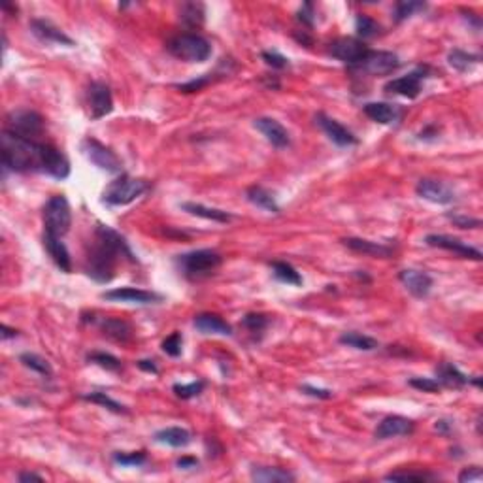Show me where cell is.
I'll return each mask as SVG.
<instances>
[{
    "label": "cell",
    "instance_id": "obj_11",
    "mask_svg": "<svg viewBox=\"0 0 483 483\" xmlns=\"http://www.w3.org/2000/svg\"><path fill=\"white\" fill-rule=\"evenodd\" d=\"M425 78H427V68L419 67L414 72L402 76V78H395V80L387 81L383 91L387 94H398V96L414 101L421 93V83Z\"/></svg>",
    "mask_w": 483,
    "mask_h": 483
},
{
    "label": "cell",
    "instance_id": "obj_21",
    "mask_svg": "<svg viewBox=\"0 0 483 483\" xmlns=\"http://www.w3.org/2000/svg\"><path fill=\"white\" fill-rule=\"evenodd\" d=\"M31 31L36 38H40L42 42H51V44H60V46L74 47L76 42L62 33L59 27H55L53 23H49L46 19H33L31 21Z\"/></svg>",
    "mask_w": 483,
    "mask_h": 483
},
{
    "label": "cell",
    "instance_id": "obj_34",
    "mask_svg": "<svg viewBox=\"0 0 483 483\" xmlns=\"http://www.w3.org/2000/svg\"><path fill=\"white\" fill-rule=\"evenodd\" d=\"M270 269H272V274H274L276 280L287 283V285H296V287L302 285V276L298 274L295 266H291L289 262L274 261L270 264Z\"/></svg>",
    "mask_w": 483,
    "mask_h": 483
},
{
    "label": "cell",
    "instance_id": "obj_19",
    "mask_svg": "<svg viewBox=\"0 0 483 483\" xmlns=\"http://www.w3.org/2000/svg\"><path fill=\"white\" fill-rule=\"evenodd\" d=\"M255 128L274 148L283 149L291 144L287 128L283 127L280 121L272 119V117H259V119H255Z\"/></svg>",
    "mask_w": 483,
    "mask_h": 483
},
{
    "label": "cell",
    "instance_id": "obj_3",
    "mask_svg": "<svg viewBox=\"0 0 483 483\" xmlns=\"http://www.w3.org/2000/svg\"><path fill=\"white\" fill-rule=\"evenodd\" d=\"M221 261V255L214 249H196V251H189L178 257L176 264L187 280L196 282V280L214 274L215 270L219 269Z\"/></svg>",
    "mask_w": 483,
    "mask_h": 483
},
{
    "label": "cell",
    "instance_id": "obj_31",
    "mask_svg": "<svg viewBox=\"0 0 483 483\" xmlns=\"http://www.w3.org/2000/svg\"><path fill=\"white\" fill-rule=\"evenodd\" d=\"M448 60H450V65L455 68L457 72H468V70H472L476 65L482 62V57L455 47V49H451L450 55H448Z\"/></svg>",
    "mask_w": 483,
    "mask_h": 483
},
{
    "label": "cell",
    "instance_id": "obj_1",
    "mask_svg": "<svg viewBox=\"0 0 483 483\" xmlns=\"http://www.w3.org/2000/svg\"><path fill=\"white\" fill-rule=\"evenodd\" d=\"M121 257H127L130 262L138 261L117 230L99 223L85 253V274L96 283H110L115 278V266Z\"/></svg>",
    "mask_w": 483,
    "mask_h": 483
},
{
    "label": "cell",
    "instance_id": "obj_12",
    "mask_svg": "<svg viewBox=\"0 0 483 483\" xmlns=\"http://www.w3.org/2000/svg\"><path fill=\"white\" fill-rule=\"evenodd\" d=\"M87 106L91 119H102L106 117L112 110H114V99H112V91L106 83L102 81H93L89 85L87 93Z\"/></svg>",
    "mask_w": 483,
    "mask_h": 483
},
{
    "label": "cell",
    "instance_id": "obj_41",
    "mask_svg": "<svg viewBox=\"0 0 483 483\" xmlns=\"http://www.w3.org/2000/svg\"><path fill=\"white\" fill-rule=\"evenodd\" d=\"M204 387H206V383L202 382V380H198V382L191 383H174L172 391H174L176 396L181 398V400H189V398H195V396L201 395L202 391H204Z\"/></svg>",
    "mask_w": 483,
    "mask_h": 483
},
{
    "label": "cell",
    "instance_id": "obj_18",
    "mask_svg": "<svg viewBox=\"0 0 483 483\" xmlns=\"http://www.w3.org/2000/svg\"><path fill=\"white\" fill-rule=\"evenodd\" d=\"M102 298L112 302H130V304H155L161 302L162 296L151 291H144V289L136 287H117L112 291L102 293Z\"/></svg>",
    "mask_w": 483,
    "mask_h": 483
},
{
    "label": "cell",
    "instance_id": "obj_30",
    "mask_svg": "<svg viewBox=\"0 0 483 483\" xmlns=\"http://www.w3.org/2000/svg\"><path fill=\"white\" fill-rule=\"evenodd\" d=\"M251 480L262 483H287L295 482V476L289 470L276 468V466H255L251 470Z\"/></svg>",
    "mask_w": 483,
    "mask_h": 483
},
{
    "label": "cell",
    "instance_id": "obj_35",
    "mask_svg": "<svg viewBox=\"0 0 483 483\" xmlns=\"http://www.w3.org/2000/svg\"><path fill=\"white\" fill-rule=\"evenodd\" d=\"M269 325L270 319L262 314H248L242 319V327L248 330L255 340H261V336L264 334V330L269 329Z\"/></svg>",
    "mask_w": 483,
    "mask_h": 483
},
{
    "label": "cell",
    "instance_id": "obj_55",
    "mask_svg": "<svg viewBox=\"0 0 483 483\" xmlns=\"http://www.w3.org/2000/svg\"><path fill=\"white\" fill-rule=\"evenodd\" d=\"M44 477L38 476V474H34V472H21L19 476H17V482L19 483H28V482H42Z\"/></svg>",
    "mask_w": 483,
    "mask_h": 483
},
{
    "label": "cell",
    "instance_id": "obj_29",
    "mask_svg": "<svg viewBox=\"0 0 483 483\" xmlns=\"http://www.w3.org/2000/svg\"><path fill=\"white\" fill-rule=\"evenodd\" d=\"M246 198H248L253 206L262 208L270 212V214H280V206L276 202V196L270 193L269 189L261 187V185H253L246 191Z\"/></svg>",
    "mask_w": 483,
    "mask_h": 483
},
{
    "label": "cell",
    "instance_id": "obj_9",
    "mask_svg": "<svg viewBox=\"0 0 483 483\" xmlns=\"http://www.w3.org/2000/svg\"><path fill=\"white\" fill-rule=\"evenodd\" d=\"M81 151L85 153V157L93 162L94 167H99L101 170H106L110 174H119L121 168H123L121 159L115 155V151L106 148L104 144L94 140V138H85V140L81 142Z\"/></svg>",
    "mask_w": 483,
    "mask_h": 483
},
{
    "label": "cell",
    "instance_id": "obj_49",
    "mask_svg": "<svg viewBox=\"0 0 483 483\" xmlns=\"http://www.w3.org/2000/svg\"><path fill=\"white\" fill-rule=\"evenodd\" d=\"M296 19L300 21L304 27H308V28L314 27V23H316V15H314V4H312V2H306V4H304V6L298 10Z\"/></svg>",
    "mask_w": 483,
    "mask_h": 483
},
{
    "label": "cell",
    "instance_id": "obj_8",
    "mask_svg": "<svg viewBox=\"0 0 483 483\" xmlns=\"http://www.w3.org/2000/svg\"><path fill=\"white\" fill-rule=\"evenodd\" d=\"M398 67H400V60L395 53H391V51H372L370 49L359 65L349 68L353 72H362V74L382 78V76L393 74Z\"/></svg>",
    "mask_w": 483,
    "mask_h": 483
},
{
    "label": "cell",
    "instance_id": "obj_58",
    "mask_svg": "<svg viewBox=\"0 0 483 483\" xmlns=\"http://www.w3.org/2000/svg\"><path fill=\"white\" fill-rule=\"evenodd\" d=\"M2 10H4V12H14V14H17V6H15V4L4 2V4H2Z\"/></svg>",
    "mask_w": 483,
    "mask_h": 483
},
{
    "label": "cell",
    "instance_id": "obj_28",
    "mask_svg": "<svg viewBox=\"0 0 483 483\" xmlns=\"http://www.w3.org/2000/svg\"><path fill=\"white\" fill-rule=\"evenodd\" d=\"M181 210L187 212V214L195 215V217H202V219H208V221L215 223H228L232 219V215L225 212V210L217 208H208L204 204H196V202H183L181 204Z\"/></svg>",
    "mask_w": 483,
    "mask_h": 483
},
{
    "label": "cell",
    "instance_id": "obj_52",
    "mask_svg": "<svg viewBox=\"0 0 483 483\" xmlns=\"http://www.w3.org/2000/svg\"><path fill=\"white\" fill-rule=\"evenodd\" d=\"M176 464H178L180 470H191L198 466V459H195V457H181V459H178Z\"/></svg>",
    "mask_w": 483,
    "mask_h": 483
},
{
    "label": "cell",
    "instance_id": "obj_56",
    "mask_svg": "<svg viewBox=\"0 0 483 483\" xmlns=\"http://www.w3.org/2000/svg\"><path fill=\"white\" fill-rule=\"evenodd\" d=\"M437 136H438V128L430 125V127H427L425 130H421L419 138H421V140H432V138H437Z\"/></svg>",
    "mask_w": 483,
    "mask_h": 483
},
{
    "label": "cell",
    "instance_id": "obj_36",
    "mask_svg": "<svg viewBox=\"0 0 483 483\" xmlns=\"http://www.w3.org/2000/svg\"><path fill=\"white\" fill-rule=\"evenodd\" d=\"M81 398H83V400H87V402L99 404V406H102V408L114 412V414H127V408H125L123 404H119L117 400H114L112 396H108L106 393H102V391H93V393L83 395Z\"/></svg>",
    "mask_w": 483,
    "mask_h": 483
},
{
    "label": "cell",
    "instance_id": "obj_16",
    "mask_svg": "<svg viewBox=\"0 0 483 483\" xmlns=\"http://www.w3.org/2000/svg\"><path fill=\"white\" fill-rule=\"evenodd\" d=\"M398 280L402 283L409 295H414L416 298H427L430 293V289L434 285L432 276L423 272V270L406 269L398 274Z\"/></svg>",
    "mask_w": 483,
    "mask_h": 483
},
{
    "label": "cell",
    "instance_id": "obj_2",
    "mask_svg": "<svg viewBox=\"0 0 483 483\" xmlns=\"http://www.w3.org/2000/svg\"><path fill=\"white\" fill-rule=\"evenodd\" d=\"M49 144L34 142L4 130L0 136L2 167L12 172H46Z\"/></svg>",
    "mask_w": 483,
    "mask_h": 483
},
{
    "label": "cell",
    "instance_id": "obj_57",
    "mask_svg": "<svg viewBox=\"0 0 483 483\" xmlns=\"http://www.w3.org/2000/svg\"><path fill=\"white\" fill-rule=\"evenodd\" d=\"M2 340H8V338H15L17 336V330L10 329L8 325H2Z\"/></svg>",
    "mask_w": 483,
    "mask_h": 483
},
{
    "label": "cell",
    "instance_id": "obj_38",
    "mask_svg": "<svg viewBox=\"0 0 483 483\" xmlns=\"http://www.w3.org/2000/svg\"><path fill=\"white\" fill-rule=\"evenodd\" d=\"M87 361L96 364V366H101V368L108 370V372H119V370L123 368V364H121V361L117 357L104 353V351H93V353H89Z\"/></svg>",
    "mask_w": 483,
    "mask_h": 483
},
{
    "label": "cell",
    "instance_id": "obj_53",
    "mask_svg": "<svg viewBox=\"0 0 483 483\" xmlns=\"http://www.w3.org/2000/svg\"><path fill=\"white\" fill-rule=\"evenodd\" d=\"M138 368L144 370V372H149V374H157V372H159L155 361H149V359H142V361H138Z\"/></svg>",
    "mask_w": 483,
    "mask_h": 483
},
{
    "label": "cell",
    "instance_id": "obj_14",
    "mask_svg": "<svg viewBox=\"0 0 483 483\" xmlns=\"http://www.w3.org/2000/svg\"><path fill=\"white\" fill-rule=\"evenodd\" d=\"M416 193L421 196L423 201H429L432 204H440V206H446V204H451L455 202V193L450 185H446L443 181L432 180V178H423V180L417 181Z\"/></svg>",
    "mask_w": 483,
    "mask_h": 483
},
{
    "label": "cell",
    "instance_id": "obj_26",
    "mask_svg": "<svg viewBox=\"0 0 483 483\" xmlns=\"http://www.w3.org/2000/svg\"><path fill=\"white\" fill-rule=\"evenodd\" d=\"M155 442L164 443L170 448H187L193 442V434L183 427H168L159 432H155Z\"/></svg>",
    "mask_w": 483,
    "mask_h": 483
},
{
    "label": "cell",
    "instance_id": "obj_13",
    "mask_svg": "<svg viewBox=\"0 0 483 483\" xmlns=\"http://www.w3.org/2000/svg\"><path fill=\"white\" fill-rule=\"evenodd\" d=\"M425 244L430 246V248L446 249V251H451L455 255L463 257V259H472V261H482V251L476 248L468 246L466 242L459 240V238H453V236L446 235H429L425 238Z\"/></svg>",
    "mask_w": 483,
    "mask_h": 483
},
{
    "label": "cell",
    "instance_id": "obj_24",
    "mask_svg": "<svg viewBox=\"0 0 483 483\" xmlns=\"http://www.w3.org/2000/svg\"><path fill=\"white\" fill-rule=\"evenodd\" d=\"M196 330H201L202 334H215V336H230L232 327L225 319H221L215 314H198L195 317Z\"/></svg>",
    "mask_w": 483,
    "mask_h": 483
},
{
    "label": "cell",
    "instance_id": "obj_54",
    "mask_svg": "<svg viewBox=\"0 0 483 483\" xmlns=\"http://www.w3.org/2000/svg\"><path fill=\"white\" fill-rule=\"evenodd\" d=\"M434 429H437L440 434H443V437H450L451 421H448V419H440V421H437V425H434Z\"/></svg>",
    "mask_w": 483,
    "mask_h": 483
},
{
    "label": "cell",
    "instance_id": "obj_15",
    "mask_svg": "<svg viewBox=\"0 0 483 483\" xmlns=\"http://www.w3.org/2000/svg\"><path fill=\"white\" fill-rule=\"evenodd\" d=\"M316 123L321 127L323 133L329 136V140L334 142L336 146H340V148H349V146H355L357 142H359L357 136L349 128H346L342 123H338V121L329 117V115L317 114Z\"/></svg>",
    "mask_w": 483,
    "mask_h": 483
},
{
    "label": "cell",
    "instance_id": "obj_22",
    "mask_svg": "<svg viewBox=\"0 0 483 483\" xmlns=\"http://www.w3.org/2000/svg\"><path fill=\"white\" fill-rule=\"evenodd\" d=\"M342 244L355 253H362L368 257H380V259H389L393 255V249L378 244V242L364 240V238H342Z\"/></svg>",
    "mask_w": 483,
    "mask_h": 483
},
{
    "label": "cell",
    "instance_id": "obj_39",
    "mask_svg": "<svg viewBox=\"0 0 483 483\" xmlns=\"http://www.w3.org/2000/svg\"><path fill=\"white\" fill-rule=\"evenodd\" d=\"M380 23L376 19H372L368 15L359 14L355 19V31L359 34V40H364V38H374L378 33H380Z\"/></svg>",
    "mask_w": 483,
    "mask_h": 483
},
{
    "label": "cell",
    "instance_id": "obj_20",
    "mask_svg": "<svg viewBox=\"0 0 483 483\" xmlns=\"http://www.w3.org/2000/svg\"><path fill=\"white\" fill-rule=\"evenodd\" d=\"M44 248H46L47 255L51 257V261L57 264V269L65 274H70L72 272V257L68 253L65 242L60 240L59 236L47 235L44 232Z\"/></svg>",
    "mask_w": 483,
    "mask_h": 483
},
{
    "label": "cell",
    "instance_id": "obj_5",
    "mask_svg": "<svg viewBox=\"0 0 483 483\" xmlns=\"http://www.w3.org/2000/svg\"><path fill=\"white\" fill-rule=\"evenodd\" d=\"M149 189V183L146 180L130 178L127 174H121L117 180H114L102 193V202L108 206H127L136 198H140Z\"/></svg>",
    "mask_w": 483,
    "mask_h": 483
},
{
    "label": "cell",
    "instance_id": "obj_42",
    "mask_svg": "<svg viewBox=\"0 0 483 483\" xmlns=\"http://www.w3.org/2000/svg\"><path fill=\"white\" fill-rule=\"evenodd\" d=\"M112 459L115 464H121V466H140L148 461V453L146 451H130V453L117 451Z\"/></svg>",
    "mask_w": 483,
    "mask_h": 483
},
{
    "label": "cell",
    "instance_id": "obj_50",
    "mask_svg": "<svg viewBox=\"0 0 483 483\" xmlns=\"http://www.w3.org/2000/svg\"><path fill=\"white\" fill-rule=\"evenodd\" d=\"M483 477V472L480 466H470V468H464L461 474H459V482L461 483H472L480 482Z\"/></svg>",
    "mask_w": 483,
    "mask_h": 483
},
{
    "label": "cell",
    "instance_id": "obj_4",
    "mask_svg": "<svg viewBox=\"0 0 483 483\" xmlns=\"http://www.w3.org/2000/svg\"><path fill=\"white\" fill-rule=\"evenodd\" d=\"M168 53L174 55L176 59L187 60V62H204L212 55L210 42L201 34L183 33L170 38L167 44Z\"/></svg>",
    "mask_w": 483,
    "mask_h": 483
},
{
    "label": "cell",
    "instance_id": "obj_10",
    "mask_svg": "<svg viewBox=\"0 0 483 483\" xmlns=\"http://www.w3.org/2000/svg\"><path fill=\"white\" fill-rule=\"evenodd\" d=\"M368 51V46L364 42L359 38H351V36H344V38H338V40L329 44V55H332L344 65H349V67L359 65Z\"/></svg>",
    "mask_w": 483,
    "mask_h": 483
},
{
    "label": "cell",
    "instance_id": "obj_48",
    "mask_svg": "<svg viewBox=\"0 0 483 483\" xmlns=\"http://www.w3.org/2000/svg\"><path fill=\"white\" fill-rule=\"evenodd\" d=\"M448 219H450V221L459 228L482 227V221H480L477 217H468V215H463V214H448Z\"/></svg>",
    "mask_w": 483,
    "mask_h": 483
},
{
    "label": "cell",
    "instance_id": "obj_7",
    "mask_svg": "<svg viewBox=\"0 0 483 483\" xmlns=\"http://www.w3.org/2000/svg\"><path fill=\"white\" fill-rule=\"evenodd\" d=\"M6 130L38 142V138L44 135V117L34 110H14L6 115Z\"/></svg>",
    "mask_w": 483,
    "mask_h": 483
},
{
    "label": "cell",
    "instance_id": "obj_51",
    "mask_svg": "<svg viewBox=\"0 0 483 483\" xmlns=\"http://www.w3.org/2000/svg\"><path fill=\"white\" fill-rule=\"evenodd\" d=\"M300 391L304 393V395L314 396V398H321V400H329V398H332V391L319 389V387H314V385H302Z\"/></svg>",
    "mask_w": 483,
    "mask_h": 483
},
{
    "label": "cell",
    "instance_id": "obj_47",
    "mask_svg": "<svg viewBox=\"0 0 483 483\" xmlns=\"http://www.w3.org/2000/svg\"><path fill=\"white\" fill-rule=\"evenodd\" d=\"M212 83V74H206L202 76V78H198V80H193V81H187V83H181V85H176V89L180 91V93H196V91H201V89H204L206 85H210Z\"/></svg>",
    "mask_w": 483,
    "mask_h": 483
},
{
    "label": "cell",
    "instance_id": "obj_44",
    "mask_svg": "<svg viewBox=\"0 0 483 483\" xmlns=\"http://www.w3.org/2000/svg\"><path fill=\"white\" fill-rule=\"evenodd\" d=\"M408 383L414 389H419L423 393H432L434 395V393L442 391V385L438 383V380H432V378H412Z\"/></svg>",
    "mask_w": 483,
    "mask_h": 483
},
{
    "label": "cell",
    "instance_id": "obj_40",
    "mask_svg": "<svg viewBox=\"0 0 483 483\" xmlns=\"http://www.w3.org/2000/svg\"><path fill=\"white\" fill-rule=\"evenodd\" d=\"M427 8L425 2H419V0H402V2H396L395 6V21L396 23H402L404 19H408L416 12H423Z\"/></svg>",
    "mask_w": 483,
    "mask_h": 483
},
{
    "label": "cell",
    "instance_id": "obj_17",
    "mask_svg": "<svg viewBox=\"0 0 483 483\" xmlns=\"http://www.w3.org/2000/svg\"><path fill=\"white\" fill-rule=\"evenodd\" d=\"M416 430V423L402 416H387L382 419V423L378 425L374 430V437L378 440H387V438L396 437H409Z\"/></svg>",
    "mask_w": 483,
    "mask_h": 483
},
{
    "label": "cell",
    "instance_id": "obj_43",
    "mask_svg": "<svg viewBox=\"0 0 483 483\" xmlns=\"http://www.w3.org/2000/svg\"><path fill=\"white\" fill-rule=\"evenodd\" d=\"M387 482H429L434 480L432 474H425V472H391L385 476Z\"/></svg>",
    "mask_w": 483,
    "mask_h": 483
},
{
    "label": "cell",
    "instance_id": "obj_46",
    "mask_svg": "<svg viewBox=\"0 0 483 483\" xmlns=\"http://www.w3.org/2000/svg\"><path fill=\"white\" fill-rule=\"evenodd\" d=\"M181 344H183V338H181V332H172L168 336L167 340L162 342V351L170 357H180L181 355Z\"/></svg>",
    "mask_w": 483,
    "mask_h": 483
},
{
    "label": "cell",
    "instance_id": "obj_27",
    "mask_svg": "<svg viewBox=\"0 0 483 483\" xmlns=\"http://www.w3.org/2000/svg\"><path fill=\"white\" fill-rule=\"evenodd\" d=\"M101 330L104 336L112 338L115 342L125 344L133 338V327L123 319H115V317H106L101 321Z\"/></svg>",
    "mask_w": 483,
    "mask_h": 483
},
{
    "label": "cell",
    "instance_id": "obj_37",
    "mask_svg": "<svg viewBox=\"0 0 483 483\" xmlns=\"http://www.w3.org/2000/svg\"><path fill=\"white\" fill-rule=\"evenodd\" d=\"M19 361L23 366H27V368L38 372L40 376H46V378L53 376L51 364H49L44 357L36 355V353H23V355L19 357Z\"/></svg>",
    "mask_w": 483,
    "mask_h": 483
},
{
    "label": "cell",
    "instance_id": "obj_33",
    "mask_svg": "<svg viewBox=\"0 0 483 483\" xmlns=\"http://www.w3.org/2000/svg\"><path fill=\"white\" fill-rule=\"evenodd\" d=\"M340 344L348 346V348H355L359 351H374L380 348V342L372 336L361 334V332H344L340 336Z\"/></svg>",
    "mask_w": 483,
    "mask_h": 483
},
{
    "label": "cell",
    "instance_id": "obj_25",
    "mask_svg": "<svg viewBox=\"0 0 483 483\" xmlns=\"http://www.w3.org/2000/svg\"><path fill=\"white\" fill-rule=\"evenodd\" d=\"M437 378L438 383L442 387H450V389H463L464 385H468L470 378H466L457 368L455 364L451 362H440L437 366Z\"/></svg>",
    "mask_w": 483,
    "mask_h": 483
},
{
    "label": "cell",
    "instance_id": "obj_32",
    "mask_svg": "<svg viewBox=\"0 0 483 483\" xmlns=\"http://www.w3.org/2000/svg\"><path fill=\"white\" fill-rule=\"evenodd\" d=\"M204 15H206V10H204V4H201V2H185V4H181L180 19L187 27H201L202 23H204Z\"/></svg>",
    "mask_w": 483,
    "mask_h": 483
},
{
    "label": "cell",
    "instance_id": "obj_45",
    "mask_svg": "<svg viewBox=\"0 0 483 483\" xmlns=\"http://www.w3.org/2000/svg\"><path fill=\"white\" fill-rule=\"evenodd\" d=\"M261 59L264 60V65L272 68V70H283V68L289 67L287 57H283V55L278 53V51H262Z\"/></svg>",
    "mask_w": 483,
    "mask_h": 483
},
{
    "label": "cell",
    "instance_id": "obj_23",
    "mask_svg": "<svg viewBox=\"0 0 483 483\" xmlns=\"http://www.w3.org/2000/svg\"><path fill=\"white\" fill-rule=\"evenodd\" d=\"M362 112L366 114V117H370L374 123H380V125H391L400 117L398 108L395 104H389V102H368L362 106Z\"/></svg>",
    "mask_w": 483,
    "mask_h": 483
},
{
    "label": "cell",
    "instance_id": "obj_6",
    "mask_svg": "<svg viewBox=\"0 0 483 483\" xmlns=\"http://www.w3.org/2000/svg\"><path fill=\"white\" fill-rule=\"evenodd\" d=\"M44 227H46L47 235L59 236V238H62L70 230L72 212H70L67 196L55 195L47 201L44 206Z\"/></svg>",
    "mask_w": 483,
    "mask_h": 483
}]
</instances>
